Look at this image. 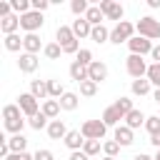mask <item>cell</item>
<instances>
[{
	"mask_svg": "<svg viewBox=\"0 0 160 160\" xmlns=\"http://www.w3.org/2000/svg\"><path fill=\"white\" fill-rule=\"evenodd\" d=\"M2 42H5V50H8V52H18V50L22 48V38H20L18 32H15V35H5Z\"/></svg>",
	"mask_w": 160,
	"mask_h": 160,
	"instance_id": "28",
	"label": "cell"
},
{
	"mask_svg": "<svg viewBox=\"0 0 160 160\" xmlns=\"http://www.w3.org/2000/svg\"><path fill=\"white\" fill-rule=\"evenodd\" d=\"M38 65H40L38 55H30V52H22V55H20V60H18L20 72H35V70H38Z\"/></svg>",
	"mask_w": 160,
	"mask_h": 160,
	"instance_id": "12",
	"label": "cell"
},
{
	"mask_svg": "<svg viewBox=\"0 0 160 160\" xmlns=\"http://www.w3.org/2000/svg\"><path fill=\"white\" fill-rule=\"evenodd\" d=\"M80 132H82L85 140H102L105 132H108V125L102 120H85L82 128H80Z\"/></svg>",
	"mask_w": 160,
	"mask_h": 160,
	"instance_id": "3",
	"label": "cell"
},
{
	"mask_svg": "<svg viewBox=\"0 0 160 160\" xmlns=\"http://www.w3.org/2000/svg\"><path fill=\"white\" fill-rule=\"evenodd\" d=\"M112 140H115L120 148H128V145H132V142H135V138H132V130H130L128 125H118V128H115V135H112Z\"/></svg>",
	"mask_w": 160,
	"mask_h": 160,
	"instance_id": "11",
	"label": "cell"
},
{
	"mask_svg": "<svg viewBox=\"0 0 160 160\" xmlns=\"http://www.w3.org/2000/svg\"><path fill=\"white\" fill-rule=\"evenodd\" d=\"M98 92V82H92V80H85V82H80V95H85V98H92Z\"/></svg>",
	"mask_w": 160,
	"mask_h": 160,
	"instance_id": "38",
	"label": "cell"
},
{
	"mask_svg": "<svg viewBox=\"0 0 160 160\" xmlns=\"http://www.w3.org/2000/svg\"><path fill=\"white\" fill-rule=\"evenodd\" d=\"M100 10H102V15H105L108 20H118V22H122L125 10H122L120 2H115V0H100Z\"/></svg>",
	"mask_w": 160,
	"mask_h": 160,
	"instance_id": "7",
	"label": "cell"
},
{
	"mask_svg": "<svg viewBox=\"0 0 160 160\" xmlns=\"http://www.w3.org/2000/svg\"><path fill=\"white\" fill-rule=\"evenodd\" d=\"M70 78L80 85V82H85V80H90L88 78V65H82V62H78V60H72L70 62Z\"/></svg>",
	"mask_w": 160,
	"mask_h": 160,
	"instance_id": "17",
	"label": "cell"
},
{
	"mask_svg": "<svg viewBox=\"0 0 160 160\" xmlns=\"http://www.w3.org/2000/svg\"><path fill=\"white\" fill-rule=\"evenodd\" d=\"M22 50L30 52V55H38L40 50H45V45L40 42V35H38V32H28V35L22 38Z\"/></svg>",
	"mask_w": 160,
	"mask_h": 160,
	"instance_id": "9",
	"label": "cell"
},
{
	"mask_svg": "<svg viewBox=\"0 0 160 160\" xmlns=\"http://www.w3.org/2000/svg\"><path fill=\"white\" fill-rule=\"evenodd\" d=\"M62 142H65V148H70V150L75 152V150H82L85 138H82V132H80V130H70V132L65 135V140H62Z\"/></svg>",
	"mask_w": 160,
	"mask_h": 160,
	"instance_id": "14",
	"label": "cell"
},
{
	"mask_svg": "<svg viewBox=\"0 0 160 160\" xmlns=\"http://www.w3.org/2000/svg\"><path fill=\"white\" fill-rule=\"evenodd\" d=\"M100 140H85V145H82V152L88 155V158H92V155H98L100 152Z\"/></svg>",
	"mask_w": 160,
	"mask_h": 160,
	"instance_id": "36",
	"label": "cell"
},
{
	"mask_svg": "<svg viewBox=\"0 0 160 160\" xmlns=\"http://www.w3.org/2000/svg\"><path fill=\"white\" fill-rule=\"evenodd\" d=\"M102 160H115V158H102Z\"/></svg>",
	"mask_w": 160,
	"mask_h": 160,
	"instance_id": "51",
	"label": "cell"
},
{
	"mask_svg": "<svg viewBox=\"0 0 160 160\" xmlns=\"http://www.w3.org/2000/svg\"><path fill=\"white\" fill-rule=\"evenodd\" d=\"M158 115H160V112H158Z\"/></svg>",
	"mask_w": 160,
	"mask_h": 160,
	"instance_id": "52",
	"label": "cell"
},
{
	"mask_svg": "<svg viewBox=\"0 0 160 160\" xmlns=\"http://www.w3.org/2000/svg\"><path fill=\"white\" fill-rule=\"evenodd\" d=\"M100 120H102L108 128H112V125H118L120 120H125V115H122L115 105H110V108H105V112H102V118H100Z\"/></svg>",
	"mask_w": 160,
	"mask_h": 160,
	"instance_id": "18",
	"label": "cell"
},
{
	"mask_svg": "<svg viewBox=\"0 0 160 160\" xmlns=\"http://www.w3.org/2000/svg\"><path fill=\"white\" fill-rule=\"evenodd\" d=\"M90 38H92V42H98V45L110 42V30H108L105 25H95V28H92V32H90Z\"/></svg>",
	"mask_w": 160,
	"mask_h": 160,
	"instance_id": "23",
	"label": "cell"
},
{
	"mask_svg": "<svg viewBox=\"0 0 160 160\" xmlns=\"http://www.w3.org/2000/svg\"><path fill=\"white\" fill-rule=\"evenodd\" d=\"M145 130H148L150 135H158V132H160V115H150V118L145 120Z\"/></svg>",
	"mask_w": 160,
	"mask_h": 160,
	"instance_id": "37",
	"label": "cell"
},
{
	"mask_svg": "<svg viewBox=\"0 0 160 160\" xmlns=\"http://www.w3.org/2000/svg\"><path fill=\"white\" fill-rule=\"evenodd\" d=\"M132 32H135V25L128 22V20H122V22H118V25L110 30V42H115V45H120V42H130Z\"/></svg>",
	"mask_w": 160,
	"mask_h": 160,
	"instance_id": "5",
	"label": "cell"
},
{
	"mask_svg": "<svg viewBox=\"0 0 160 160\" xmlns=\"http://www.w3.org/2000/svg\"><path fill=\"white\" fill-rule=\"evenodd\" d=\"M152 160H160V150H158V152H155V155H152Z\"/></svg>",
	"mask_w": 160,
	"mask_h": 160,
	"instance_id": "50",
	"label": "cell"
},
{
	"mask_svg": "<svg viewBox=\"0 0 160 160\" xmlns=\"http://www.w3.org/2000/svg\"><path fill=\"white\" fill-rule=\"evenodd\" d=\"M68 132H70V130L65 128L62 120H50V125H48V135H50L52 140H65Z\"/></svg>",
	"mask_w": 160,
	"mask_h": 160,
	"instance_id": "20",
	"label": "cell"
},
{
	"mask_svg": "<svg viewBox=\"0 0 160 160\" xmlns=\"http://www.w3.org/2000/svg\"><path fill=\"white\" fill-rule=\"evenodd\" d=\"M85 20L95 28V25H102V20H105V15H102V10H100V5H90V10L85 12Z\"/></svg>",
	"mask_w": 160,
	"mask_h": 160,
	"instance_id": "22",
	"label": "cell"
},
{
	"mask_svg": "<svg viewBox=\"0 0 160 160\" xmlns=\"http://www.w3.org/2000/svg\"><path fill=\"white\" fill-rule=\"evenodd\" d=\"M42 12H38V10H30V12H25V15H20V28L25 30V35L28 32H38L40 28H42Z\"/></svg>",
	"mask_w": 160,
	"mask_h": 160,
	"instance_id": "6",
	"label": "cell"
},
{
	"mask_svg": "<svg viewBox=\"0 0 160 160\" xmlns=\"http://www.w3.org/2000/svg\"><path fill=\"white\" fill-rule=\"evenodd\" d=\"M72 32H75V38L80 40V38H90V32H92V25L85 20V18H78V20H72Z\"/></svg>",
	"mask_w": 160,
	"mask_h": 160,
	"instance_id": "16",
	"label": "cell"
},
{
	"mask_svg": "<svg viewBox=\"0 0 160 160\" xmlns=\"http://www.w3.org/2000/svg\"><path fill=\"white\" fill-rule=\"evenodd\" d=\"M2 118H5V122H8V120H20V118H22L20 105H5V108H2Z\"/></svg>",
	"mask_w": 160,
	"mask_h": 160,
	"instance_id": "30",
	"label": "cell"
},
{
	"mask_svg": "<svg viewBox=\"0 0 160 160\" xmlns=\"http://www.w3.org/2000/svg\"><path fill=\"white\" fill-rule=\"evenodd\" d=\"M18 105H20V110H22V115H25L28 120L40 112V100H38L32 92H20V95H18Z\"/></svg>",
	"mask_w": 160,
	"mask_h": 160,
	"instance_id": "4",
	"label": "cell"
},
{
	"mask_svg": "<svg viewBox=\"0 0 160 160\" xmlns=\"http://www.w3.org/2000/svg\"><path fill=\"white\" fill-rule=\"evenodd\" d=\"M148 68H150V65L142 60V55H128V60H125V70H128V75L135 78V80L148 78Z\"/></svg>",
	"mask_w": 160,
	"mask_h": 160,
	"instance_id": "2",
	"label": "cell"
},
{
	"mask_svg": "<svg viewBox=\"0 0 160 160\" xmlns=\"http://www.w3.org/2000/svg\"><path fill=\"white\" fill-rule=\"evenodd\" d=\"M5 160H35V155H30V152L25 150V152H10Z\"/></svg>",
	"mask_w": 160,
	"mask_h": 160,
	"instance_id": "41",
	"label": "cell"
},
{
	"mask_svg": "<svg viewBox=\"0 0 160 160\" xmlns=\"http://www.w3.org/2000/svg\"><path fill=\"white\" fill-rule=\"evenodd\" d=\"M42 52H45V58H48V60H58V58L62 55V48H60L58 42H48Z\"/></svg>",
	"mask_w": 160,
	"mask_h": 160,
	"instance_id": "34",
	"label": "cell"
},
{
	"mask_svg": "<svg viewBox=\"0 0 160 160\" xmlns=\"http://www.w3.org/2000/svg\"><path fill=\"white\" fill-rule=\"evenodd\" d=\"M128 48H130V55H148V52H152V48H155V45H152V40L135 35V38H130Z\"/></svg>",
	"mask_w": 160,
	"mask_h": 160,
	"instance_id": "8",
	"label": "cell"
},
{
	"mask_svg": "<svg viewBox=\"0 0 160 160\" xmlns=\"http://www.w3.org/2000/svg\"><path fill=\"white\" fill-rule=\"evenodd\" d=\"M70 160H90L82 150H75V152H70Z\"/></svg>",
	"mask_w": 160,
	"mask_h": 160,
	"instance_id": "44",
	"label": "cell"
},
{
	"mask_svg": "<svg viewBox=\"0 0 160 160\" xmlns=\"http://www.w3.org/2000/svg\"><path fill=\"white\" fill-rule=\"evenodd\" d=\"M55 38H58V40H55V42H58V45H60V48H65V45H70V42H72V40H78V38H75V32H72V28H70V25H60V28H58V30H55Z\"/></svg>",
	"mask_w": 160,
	"mask_h": 160,
	"instance_id": "13",
	"label": "cell"
},
{
	"mask_svg": "<svg viewBox=\"0 0 160 160\" xmlns=\"http://www.w3.org/2000/svg\"><path fill=\"white\" fill-rule=\"evenodd\" d=\"M35 160H55V155H52L50 150H45V148H42V150H38V152H35Z\"/></svg>",
	"mask_w": 160,
	"mask_h": 160,
	"instance_id": "43",
	"label": "cell"
},
{
	"mask_svg": "<svg viewBox=\"0 0 160 160\" xmlns=\"http://www.w3.org/2000/svg\"><path fill=\"white\" fill-rule=\"evenodd\" d=\"M148 80H150V85H155V90L160 88V65L158 62H152L148 68Z\"/></svg>",
	"mask_w": 160,
	"mask_h": 160,
	"instance_id": "35",
	"label": "cell"
},
{
	"mask_svg": "<svg viewBox=\"0 0 160 160\" xmlns=\"http://www.w3.org/2000/svg\"><path fill=\"white\" fill-rule=\"evenodd\" d=\"M48 92H50V98H52V100H60L68 90H65V85H62L60 80H48Z\"/></svg>",
	"mask_w": 160,
	"mask_h": 160,
	"instance_id": "27",
	"label": "cell"
},
{
	"mask_svg": "<svg viewBox=\"0 0 160 160\" xmlns=\"http://www.w3.org/2000/svg\"><path fill=\"white\" fill-rule=\"evenodd\" d=\"M145 120H148V118H145V115H142V112H140L138 108H135V110H130V112L125 115V125H128L130 130H138V128H145Z\"/></svg>",
	"mask_w": 160,
	"mask_h": 160,
	"instance_id": "19",
	"label": "cell"
},
{
	"mask_svg": "<svg viewBox=\"0 0 160 160\" xmlns=\"http://www.w3.org/2000/svg\"><path fill=\"white\" fill-rule=\"evenodd\" d=\"M70 10H72V15L85 18V12L90 10V5H88V0H72V2H70Z\"/></svg>",
	"mask_w": 160,
	"mask_h": 160,
	"instance_id": "33",
	"label": "cell"
},
{
	"mask_svg": "<svg viewBox=\"0 0 160 160\" xmlns=\"http://www.w3.org/2000/svg\"><path fill=\"white\" fill-rule=\"evenodd\" d=\"M28 125H30L32 130H42V128H48L50 122H48V115H45V112L40 110V112H38L35 118H30V120H28Z\"/></svg>",
	"mask_w": 160,
	"mask_h": 160,
	"instance_id": "31",
	"label": "cell"
},
{
	"mask_svg": "<svg viewBox=\"0 0 160 160\" xmlns=\"http://www.w3.org/2000/svg\"><path fill=\"white\" fill-rule=\"evenodd\" d=\"M150 58H152V60H155V62L160 65V45H155V48H152V52H150Z\"/></svg>",
	"mask_w": 160,
	"mask_h": 160,
	"instance_id": "45",
	"label": "cell"
},
{
	"mask_svg": "<svg viewBox=\"0 0 160 160\" xmlns=\"http://www.w3.org/2000/svg\"><path fill=\"white\" fill-rule=\"evenodd\" d=\"M148 5H150V8L155 10V8H160V0H148Z\"/></svg>",
	"mask_w": 160,
	"mask_h": 160,
	"instance_id": "48",
	"label": "cell"
},
{
	"mask_svg": "<svg viewBox=\"0 0 160 160\" xmlns=\"http://www.w3.org/2000/svg\"><path fill=\"white\" fill-rule=\"evenodd\" d=\"M135 30L140 38H148V40H158L160 38V22L152 18V15H142L138 22H135Z\"/></svg>",
	"mask_w": 160,
	"mask_h": 160,
	"instance_id": "1",
	"label": "cell"
},
{
	"mask_svg": "<svg viewBox=\"0 0 160 160\" xmlns=\"http://www.w3.org/2000/svg\"><path fill=\"white\" fill-rule=\"evenodd\" d=\"M10 5H12V10L18 15H25V12L32 10V0H10Z\"/></svg>",
	"mask_w": 160,
	"mask_h": 160,
	"instance_id": "32",
	"label": "cell"
},
{
	"mask_svg": "<svg viewBox=\"0 0 160 160\" xmlns=\"http://www.w3.org/2000/svg\"><path fill=\"white\" fill-rule=\"evenodd\" d=\"M102 152H105V158H115L120 152V145L115 140H108V142H102Z\"/></svg>",
	"mask_w": 160,
	"mask_h": 160,
	"instance_id": "40",
	"label": "cell"
},
{
	"mask_svg": "<svg viewBox=\"0 0 160 160\" xmlns=\"http://www.w3.org/2000/svg\"><path fill=\"white\" fill-rule=\"evenodd\" d=\"M18 28H20V15H8V18L0 20V30H2V35H15Z\"/></svg>",
	"mask_w": 160,
	"mask_h": 160,
	"instance_id": "15",
	"label": "cell"
},
{
	"mask_svg": "<svg viewBox=\"0 0 160 160\" xmlns=\"http://www.w3.org/2000/svg\"><path fill=\"white\" fill-rule=\"evenodd\" d=\"M152 100H155V102H158V105H160V88H158V90H155V92H152Z\"/></svg>",
	"mask_w": 160,
	"mask_h": 160,
	"instance_id": "49",
	"label": "cell"
},
{
	"mask_svg": "<svg viewBox=\"0 0 160 160\" xmlns=\"http://www.w3.org/2000/svg\"><path fill=\"white\" fill-rule=\"evenodd\" d=\"M8 145H10V152H25V148H28V138L20 132V135H12V138H8Z\"/></svg>",
	"mask_w": 160,
	"mask_h": 160,
	"instance_id": "25",
	"label": "cell"
},
{
	"mask_svg": "<svg viewBox=\"0 0 160 160\" xmlns=\"http://www.w3.org/2000/svg\"><path fill=\"white\" fill-rule=\"evenodd\" d=\"M48 8H50V0H32V10H38V12H42Z\"/></svg>",
	"mask_w": 160,
	"mask_h": 160,
	"instance_id": "42",
	"label": "cell"
},
{
	"mask_svg": "<svg viewBox=\"0 0 160 160\" xmlns=\"http://www.w3.org/2000/svg\"><path fill=\"white\" fill-rule=\"evenodd\" d=\"M40 110L48 115V120H55V118L60 115V110H62V108H60V102H58V100H45Z\"/></svg>",
	"mask_w": 160,
	"mask_h": 160,
	"instance_id": "26",
	"label": "cell"
},
{
	"mask_svg": "<svg viewBox=\"0 0 160 160\" xmlns=\"http://www.w3.org/2000/svg\"><path fill=\"white\" fill-rule=\"evenodd\" d=\"M58 102H60V108H62V110H75V108H78V102H80V98H78L75 92H65Z\"/></svg>",
	"mask_w": 160,
	"mask_h": 160,
	"instance_id": "29",
	"label": "cell"
},
{
	"mask_svg": "<svg viewBox=\"0 0 160 160\" xmlns=\"http://www.w3.org/2000/svg\"><path fill=\"white\" fill-rule=\"evenodd\" d=\"M150 142H152V145L160 150V132H158V135H150Z\"/></svg>",
	"mask_w": 160,
	"mask_h": 160,
	"instance_id": "46",
	"label": "cell"
},
{
	"mask_svg": "<svg viewBox=\"0 0 160 160\" xmlns=\"http://www.w3.org/2000/svg\"><path fill=\"white\" fill-rule=\"evenodd\" d=\"M132 160H152V158H150V155H145V152H138Z\"/></svg>",
	"mask_w": 160,
	"mask_h": 160,
	"instance_id": "47",
	"label": "cell"
},
{
	"mask_svg": "<svg viewBox=\"0 0 160 160\" xmlns=\"http://www.w3.org/2000/svg\"><path fill=\"white\" fill-rule=\"evenodd\" d=\"M150 80L148 78H140V80H132V85H130V90H132V95H150Z\"/></svg>",
	"mask_w": 160,
	"mask_h": 160,
	"instance_id": "24",
	"label": "cell"
},
{
	"mask_svg": "<svg viewBox=\"0 0 160 160\" xmlns=\"http://www.w3.org/2000/svg\"><path fill=\"white\" fill-rule=\"evenodd\" d=\"M30 92H32L38 100L45 102V100L50 98V92H48V80H32V82H30Z\"/></svg>",
	"mask_w": 160,
	"mask_h": 160,
	"instance_id": "21",
	"label": "cell"
},
{
	"mask_svg": "<svg viewBox=\"0 0 160 160\" xmlns=\"http://www.w3.org/2000/svg\"><path fill=\"white\" fill-rule=\"evenodd\" d=\"M112 105H115V108H118V110H120L122 115H128L130 110H135V108H132V100H130V98H118V100H115Z\"/></svg>",
	"mask_w": 160,
	"mask_h": 160,
	"instance_id": "39",
	"label": "cell"
},
{
	"mask_svg": "<svg viewBox=\"0 0 160 160\" xmlns=\"http://www.w3.org/2000/svg\"><path fill=\"white\" fill-rule=\"evenodd\" d=\"M88 78L92 80V82H102V80H108V65L102 62V60H95L90 68H88Z\"/></svg>",
	"mask_w": 160,
	"mask_h": 160,
	"instance_id": "10",
	"label": "cell"
}]
</instances>
